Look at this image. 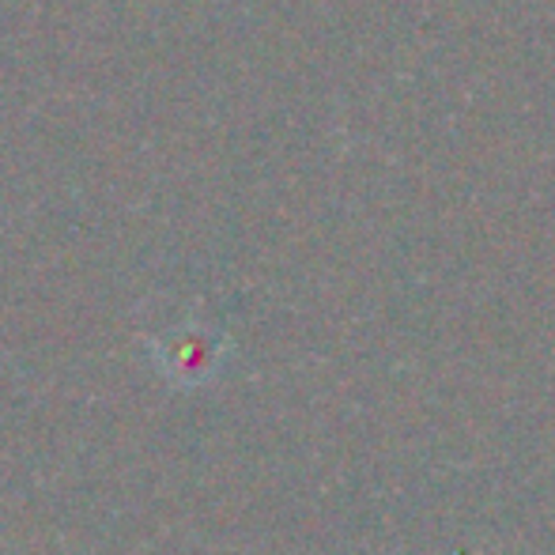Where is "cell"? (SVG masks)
I'll return each instance as SVG.
<instances>
[{"label": "cell", "instance_id": "obj_1", "mask_svg": "<svg viewBox=\"0 0 555 555\" xmlns=\"http://www.w3.org/2000/svg\"><path fill=\"white\" fill-rule=\"evenodd\" d=\"M223 356V340L208 330H178L167 340H155V363L175 386H201L216 374Z\"/></svg>", "mask_w": 555, "mask_h": 555}]
</instances>
